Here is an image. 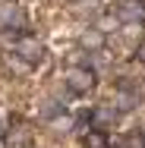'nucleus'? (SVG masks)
<instances>
[{"label":"nucleus","instance_id":"20e7f679","mask_svg":"<svg viewBox=\"0 0 145 148\" xmlns=\"http://www.w3.org/2000/svg\"><path fill=\"white\" fill-rule=\"evenodd\" d=\"M13 25H22V10L16 0H0V32L13 29Z\"/></svg>","mask_w":145,"mask_h":148},{"label":"nucleus","instance_id":"0eeeda50","mask_svg":"<svg viewBox=\"0 0 145 148\" xmlns=\"http://www.w3.org/2000/svg\"><path fill=\"white\" fill-rule=\"evenodd\" d=\"M82 145L85 148H107V136H104V129H88V136L82 139Z\"/></svg>","mask_w":145,"mask_h":148},{"label":"nucleus","instance_id":"423d86ee","mask_svg":"<svg viewBox=\"0 0 145 148\" xmlns=\"http://www.w3.org/2000/svg\"><path fill=\"white\" fill-rule=\"evenodd\" d=\"M91 123H95L98 129H104V126L117 123V110H114V107H98V110L91 114Z\"/></svg>","mask_w":145,"mask_h":148},{"label":"nucleus","instance_id":"9b49d317","mask_svg":"<svg viewBox=\"0 0 145 148\" xmlns=\"http://www.w3.org/2000/svg\"><path fill=\"white\" fill-rule=\"evenodd\" d=\"M142 148H145V129H142Z\"/></svg>","mask_w":145,"mask_h":148},{"label":"nucleus","instance_id":"39448f33","mask_svg":"<svg viewBox=\"0 0 145 148\" xmlns=\"http://www.w3.org/2000/svg\"><path fill=\"white\" fill-rule=\"evenodd\" d=\"M117 16H120V22H142L145 19V6L139 3V0L120 3V6H117Z\"/></svg>","mask_w":145,"mask_h":148},{"label":"nucleus","instance_id":"6e6552de","mask_svg":"<svg viewBox=\"0 0 145 148\" xmlns=\"http://www.w3.org/2000/svg\"><path fill=\"white\" fill-rule=\"evenodd\" d=\"M95 25H98L101 32H117V29H120V16H117V13H104Z\"/></svg>","mask_w":145,"mask_h":148},{"label":"nucleus","instance_id":"f03ea898","mask_svg":"<svg viewBox=\"0 0 145 148\" xmlns=\"http://www.w3.org/2000/svg\"><path fill=\"white\" fill-rule=\"evenodd\" d=\"M13 54H19L29 66H38V63L44 60V44H41L35 35H19L16 44H13Z\"/></svg>","mask_w":145,"mask_h":148},{"label":"nucleus","instance_id":"f8f14e48","mask_svg":"<svg viewBox=\"0 0 145 148\" xmlns=\"http://www.w3.org/2000/svg\"><path fill=\"white\" fill-rule=\"evenodd\" d=\"M0 139H3V129H0Z\"/></svg>","mask_w":145,"mask_h":148},{"label":"nucleus","instance_id":"1a4fd4ad","mask_svg":"<svg viewBox=\"0 0 145 148\" xmlns=\"http://www.w3.org/2000/svg\"><path fill=\"white\" fill-rule=\"evenodd\" d=\"M123 35H126L129 41H139V38H142V22H126V25H123Z\"/></svg>","mask_w":145,"mask_h":148},{"label":"nucleus","instance_id":"f257e3e1","mask_svg":"<svg viewBox=\"0 0 145 148\" xmlns=\"http://www.w3.org/2000/svg\"><path fill=\"white\" fill-rule=\"evenodd\" d=\"M63 85L73 91V95H88L95 88V73L88 66H69L63 73Z\"/></svg>","mask_w":145,"mask_h":148},{"label":"nucleus","instance_id":"7ed1b4c3","mask_svg":"<svg viewBox=\"0 0 145 148\" xmlns=\"http://www.w3.org/2000/svg\"><path fill=\"white\" fill-rule=\"evenodd\" d=\"M104 44H107V32H101L98 25H91L79 35V47L88 51V54H98V51H104Z\"/></svg>","mask_w":145,"mask_h":148},{"label":"nucleus","instance_id":"9d476101","mask_svg":"<svg viewBox=\"0 0 145 148\" xmlns=\"http://www.w3.org/2000/svg\"><path fill=\"white\" fill-rule=\"evenodd\" d=\"M51 126H54L57 132H66V129H73V117H57Z\"/></svg>","mask_w":145,"mask_h":148}]
</instances>
